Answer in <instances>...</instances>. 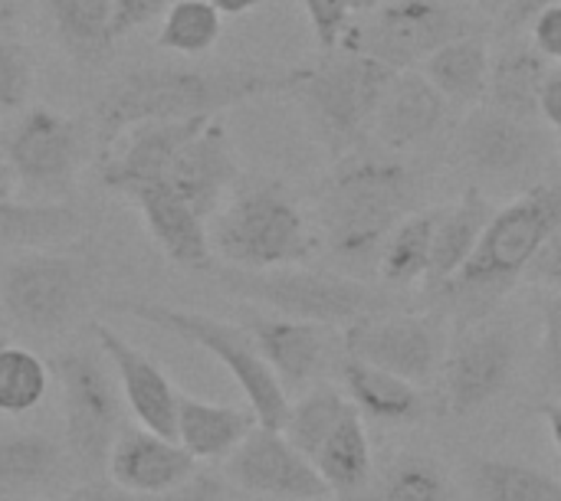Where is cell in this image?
I'll return each mask as SVG.
<instances>
[{
    "instance_id": "cell-14",
    "label": "cell",
    "mask_w": 561,
    "mask_h": 501,
    "mask_svg": "<svg viewBox=\"0 0 561 501\" xmlns=\"http://www.w3.org/2000/svg\"><path fill=\"white\" fill-rule=\"evenodd\" d=\"M224 479L260 499L279 501H329L332 492L319 476L316 463L299 453L289 436L276 427L256 423L247 440L224 459Z\"/></svg>"
},
{
    "instance_id": "cell-18",
    "label": "cell",
    "mask_w": 561,
    "mask_h": 501,
    "mask_svg": "<svg viewBox=\"0 0 561 501\" xmlns=\"http://www.w3.org/2000/svg\"><path fill=\"white\" fill-rule=\"evenodd\" d=\"M240 164L224 118H207L178 151L164 184H171L204 220H210L230 197Z\"/></svg>"
},
{
    "instance_id": "cell-54",
    "label": "cell",
    "mask_w": 561,
    "mask_h": 501,
    "mask_svg": "<svg viewBox=\"0 0 561 501\" xmlns=\"http://www.w3.org/2000/svg\"><path fill=\"white\" fill-rule=\"evenodd\" d=\"M358 501H381V499H378V496H375V492H368V496H365V499H358Z\"/></svg>"
},
{
    "instance_id": "cell-16",
    "label": "cell",
    "mask_w": 561,
    "mask_h": 501,
    "mask_svg": "<svg viewBox=\"0 0 561 501\" xmlns=\"http://www.w3.org/2000/svg\"><path fill=\"white\" fill-rule=\"evenodd\" d=\"M243 328L260 348L270 371L279 377L283 391H306L329 364L335 351V328L289 318L279 312H243Z\"/></svg>"
},
{
    "instance_id": "cell-3",
    "label": "cell",
    "mask_w": 561,
    "mask_h": 501,
    "mask_svg": "<svg viewBox=\"0 0 561 501\" xmlns=\"http://www.w3.org/2000/svg\"><path fill=\"white\" fill-rule=\"evenodd\" d=\"M559 226L561 177H552L496 210L470 263L424 295L431 299L434 312L454 325L496 315L503 299L526 279L533 259Z\"/></svg>"
},
{
    "instance_id": "cell-10",
    "label": "cell",
    "mask_w": 561,
    "mask_h": 501,
    "mask_svg": "<svg viewBox=\"0 0 561 501\" xmlns=\"http://www.w3.org/2000/svg\"><path fill=\"white\" fill-rule=\"evenodd\" d=\"M516 335L496 315L454 325L440 381H444V410L450 417H470L493 404L513 381L516 371Z\"/></svg>"
},
{
    "instance_id": "cell-48",
    "label": "cell",
    "mask_w": 561,
    "mask_h": 501,
    "mask_svg": "<svg viewBox=\"0 0 561 501\" xmlns=\"http://www.w3.org/2000/svg\"><path fill=\"white\" fill-rule=\"evenodd\" d=\"M224 16H243V13H253L263 0H210Z\"/></svg>"
},
{
    "instance_id": "cell-39",
    "label": "cell",
    "mask_w": 561,
    "mask_h": 501,
    "mask_svg": "<svg viewBox=\"0 0 561 501\" xmlns=\"http://www.w3.org/2000/svg\"><path fill=\"white\" fill-rule=\"evenodd\" d=\"M309 23H312V33H316V43L322 53H332L342 46L355 13H352V3L348 0H299Z\"/></svg>"
},
{
    "instance_id": "cell-43",
    "label": "cell",
    "mask_w": 561,
    "mask_h": 501,
    "mask_svg": "<svg viewBox=\"0 0 561 501\" xmlns=\"http://www.w3.org/2000/svg\"><path fill=\"white\" fill-rule=\"evenodd\" d=\"M174 0H112L115 10V36H125L145 23H151L154 16H164V10Z\"/></svg>"
},
{
    "instance_id": "cell-17",
    "label": "cell",
    "mask_w": 561,
    "mask_h": 501,
    "mask_svg": "<svg viewBox=\"0 0 561 501\" xmlns=\"http://www.w3.org/2000/svg\"><path fill=\"white\" fill-rule=\"evenodd\" d=\"M92 338H95V348L102 351V358L108 361V368L118 381L122 400L131 410L135 423L174 440L181 394L174 391L168 374L145 351H138L128 338H122L115 328H108L102 322L92 325Z\"/></svg>"
},
{
    "instance_id": "cell-20",
    "label": "cell",
    "mask_w": 561,
    "mask_h": 501,
    "mask_svg": "<svg viewBox=\"0 0 561 501\" xmlns=\"http://www.w3.org/2000/svg\"><path fill=\"white\" fill-rule=\"evenodd\" d=\"M450 108L454 105L434 89V82L421 69H401L378 105L371 144L394 154H408L440 135Z\"/></svg>"
},
{
    "instance_id": "cell-34",
    "label": "cell",
    "mask_w": 561,
    "mask_h": 501,
    "mask_svg": "<svg viewBox=\"0 0 561 501\" xmlns=\"http://www.w3.org/2000/svg\"><path fill=\"white\" fill-rule=\"evenodd\" d=\"M62 453L43 433H16L0 440V489L23 492L59 476Z\"/></svg>"
},
{
    "instance_id": "cell-32",
    "label": "cell",
    "mask_w": 561,
    "mask_h": 501,
    "mask_svg": "<svg viewBox=\"0 0 561 501\" xmlns=\"http://www.w3.org/2000/svg\"><path fill=\"white\" fill-rule=\"evenodd\" d=\"M371 492L381 501H457L447 469L421 453L394 456L378 473Z\"/></svg>"
},
{
    "instance_id": "cell-55",
    "label": "cell",
    "mask_w": 561,
    "mask_h": 501,
    "mask_svg": "<svg viewBox=\"0 0 561 501\" xmlns=\"http://www.w3.org/2000/svg\"><path fill=\"white\" fill-rule=\"evenodd\" d=\"M66 501H76V499H66Z\"/></svg>"
},
{
    "instance_id": "cell-11",
    "label": "cell",
    "mask_w": 561,
    "mask_h": 501,
    "mask_svg": "<svg viewBox=\"0 0 561 501\" xmlns=\"http://www.w3.org/2000/svg\"><path fill=\"white\" fill-rule=\"evenodd\" d=\"M62 387V423L69 453L85 469L108 463L112 443L122 433V391L95 351H69L56 358Z\"/></svg>"
},
{
    "instance_id": "cell-12",
    "label": "cell",
    "mask_w": 561,
    "mask_h": 501,
    "mask_svg": "<svg viewBox=\"0 0 561 501\" xmlns=\"http://www.w3.org/2000/svg\"><path fill=\"white\" fill-rule=\"evenodd\" d=\"M447 318L437 312H378L345 328L342 348L417 387L431 384L447 354Z\"/></svg>"
},
{
    "instance_id": "cell-4",
    "label": "cell",
    "mask_w": 561,
    "mask_h": 501,
    "mask_svg": "<svg viewBox=\"0 0 561 501\" xmlns=\"http://www.w3.org/2000/svg\"><path fill=\"white\" fill-rule=\"evenodd\" d=\"M210 220L214 256L233 269L306 266L322 243L293 190L279 180L240 184Z\"/></svg>"
},
{
    "instance_id": "cell-45",
    "label": "cell",
    "mask_w": 561,
    "mask_h": 501,
    "mask_svg": "<svg viewBox=\"0 0 561 501\" xmlns=\"http://www.w3.org/2000/svg\"><path fill=\"white\" fill-rule=\"evenodd\" d=\"M546 3H556V0H510L506 10H503V23H506L510 30H523V26H529V20H533Z\"/></svg>"
},
{
    "instance_id": "cell-46",
    "label": "cell",
    "mask_w": 561,
    "mask_h": 501,
    "mask_svg": "<svg viewBox=\"0 0 561 501\" xmlns=\"http://www.w3.org/2000/svg\"><path fill=\"white\" fill-rule=\"evenodd\" d=\"M539 413L546 417L549 436H552L556 450L561 453V400H546V404H539Z\"/></svg>"
},
{
    "instance_id": "cell-1",
    "label": "cell",
    "mask_w": 561,
    "mask_h": 501,
    "mask_svg": "<svg viewBox=\"0 0 561 501\" xmlns=\"http://www.w3.org/2000/svg\"><path fill=\"white\" fill-rule=\"evenodd\" d=\"M309 66H141L108 85L95 105L99 158L138 121L217 118L220 112L279 92H296Z\"/></svg>"
},
{
    "instance_id": "cell-21",
    "label": "cell",
    "mask_w": 561,
    "mask_h": 501,
    "mask_svg": "<svg viewBox=\"0 0 561 501\" xmlns=\"http://www.w3.org/2000/svg\"><path fill=\"white\" fill-rule=\"evenodd\" d=\"M105 469L118 492L154 499L181 486L197 469V459L171 436L151 433L145 427H122Z\"/></svg>"
},
{
    "instance_id": "cell-6",
    "label": "cell",
    "mask_w": 561,
    "mask_h": 501,
    "mask_svg": "<svg viewBox=\"0 0 561 501\" xmlns=\"http://www.w3.org/2000/svg\"><path fill=\"white\" fill-rule=\"evenodd\" d=\"M394 75L398 69L345 46L325 53L319 66H309V75L296 89V98L309 112L332 158L371 144L378 105Z\"/></svg>"
},
{
    "instance_id": "cell-9",
    "label": "cell",
    "mask_w": 561,
    "mask_h": 501,
    "mask_svg": "<svg viewBox=\"0 0 561 501\" xmlns=\"http://www.w3.org/2000/svg\"><path fill=\"white\" fill-rule=\"evenodd\" d=\"M3 148L23 200L66 203L85 158V125L53 108H23Z\"/></svg>"
},
{
    "instance_id": "cell-52",
    "label": "cell",
    "mask_w": 561,
    "mask_h": 501,
    "mask_svg": "<svg viewBox=\"0 0 561 501\" xmlns=\"http://www.w3.org/2000/svg\"><path fill=\"white\" fill-rule=\"evenodd\" d=\"M76 501H122V499H118V496H112V492L92 489V492H82V496H76Z\"/></svg>"
},
{
    "instance_id": "cell-51",
    "label": "cell",
    "mask_w": 561,
    "mask_h": 501,
    "mask_svg": "<svg viewBox=\"0 0 561 501\" xmlns=\"http://www.w3.org/2000/svg\"><path fill=\"white\" fill-rule=\"evenodd\" d=\"M348 3H352V13H355V16H362V13H371V10H378L385 0H348Z\"/></svg>"
},
{
    "instance_id": "cell-29",
    "label": "cell",
    "mask_w": 561,
    "mask_h": 501,
    "mask_svg": "<svg viewBox=\"0 0 561 501\" xmlns=\"http://www.w3.org/2000/svg\"><path fill=\"white\" fill-rule=\"evenodd\" d=\"M62 49L79 66H99L115 46L112 0H43Z\"/></svg>"
},
{
    "instance_id": "cell-47",
    "label": "cell",
    "mask_w": 561,
    "mask_h": 501,
    "mask_svg": "<svg viewBox=\"0 0 561 501\" xmlns=\"http://www.w3.org/2000/svg\"><path fill=\"white\" fill-rule=\"evenodd\" d=\"M0 197H16V180H13V167H10V158L3 148V138H0Z\"/></svg>"
},
{
    "instance_id": "cell-7",
    "label": "cell",
    "mask_w": 561,
    "mask_h": 501,
    "mask_svg": "<svg viewBox=\"0 0 561 501\" xmlns=\"http://www.w3.org/2000/svg\"><path fill=\"white\" fill-rule=\"evenodd\" d=\"M112 308L207 351L237 381V387L243 391L247 407L256 413V420L263 427L283 430V420L289 413V394L283 391L279 377L270 371V364L263 361L260 348L253 345V338L243 325H230V322L210 318L204 312L171 308V305L148 302V299H118V302H112Z\"/></svg>"
},
{
    "instance_id": "cell-19",
    "label": "cell",
    "mask_w": 561,
    "mask_h": 501,
    "mask_svg": "<svg viewBox=\"0 0 561 501\" xmlns=\"http://www.w3.org/2000/svg\"><path fill=\"white\" fill-rule=\"evenodd\" d=\"M131 207L138 210L148 236L158 243V249L187 272H207L214 269V246H210V226L207 220L164 180L141 184L125 194Z\"/></svg>"
},
{
    "instance_id": "cell-28",
    "label": "cell",
    "mask_w": 561,
    "mask_h": 501,
    "mask_svg": "<svg viewBox=\"0 0 561 501\" xmlns=\"http://www.w3.org/2000/svg\"><path fill=\"white\" fill-rule=\"evenodd\" d=\"M490 62L493 53L483 39V33L460 36L444 43L437 53H431L421 66V72L434 82V89L450 102V105H480L486 98V82H490Z\"/></svg>"
},
{
    "instance_id": "cell-49",
    "label": "cell",
    "mask_w": 561,
    "mask_h": 501,
    "mask_svg": "<svg viewBox=\"0 0 561 501\" xmlns=\"http://www.w3.org/2000/svg\"><path fill=\"white\" fill-rule=\"evenodd\" d=\"M13 23H16V3L13 0H0V36L10 33Z\"/></svg>"
},
{
    "instance_id": "cell-24",
    "label": "cell",
    "mask_w": 561,
    "mask_h": 501,
    "mask_svg": "<svg viewBox=\"0 0 561 501\" xmlns=\"http://www.w3.org/2000/svg\"><path fill=\"white\" fill-rule=\"evenodd\" d=\"M493 203L483 197L480 187H467L463 197L454 207L440 210L437 230H434V246H431V272L424 282V292L444 286L447 279H454L470 256L477 253L490 220H493Z\"/></svg>"
},
{
    "instance_id": "cell-2",
    "label": "cell",
    "mask_w": 561,
    "mask_h": 501,
    "mask_svg": "<svg viewBox=\"0 0 561 501\" xmlns=\"http://www.w3.org/2000/svg\"><path fill=\"white\" fill-rule=\"evenodd\" d=\"M424 174L404 154L365 144L335 158L319 194V240L352 276L378 269V256L394 226L421 210Z\"/></svg>"
},
{
    "instance_id": "cell-56",
    "label": "cell",
    "mask_w": 561,
    "mask_h": 501,
    "mask_svg": "<svg viewBox=\"0 0 561 501\" xmlns=\"http://www.w3.org/2000/svg\"><path fill=\"white\" fill-rule=\"evenodd\" d=\"M0 318H3V315H0Z\"/></svg>"
},
{
    "instance_id": "cell-15",
    "label": "cell",
    "mask_w": 561,
    "mask_h": 501,
    "mask_svg": "<svg viewBox=\"0 0 561 501\" xmlns=\"http://www.w3.org/2000/svg\"><path fill=\"white\" fill-rule=\"evenodd\" d=\"M546 148V135L536 121L516 118L493 108L490 102L473 105L457 128V154L483 177H519L526 174Z\"/></svg>"
},
{
    "instance_id": "cell-38",
    "label": "cell",
    "mask_w": 561,
    "mask_h": 501,
    "mask_svg": "<svg viewBox=\"0 0 561 501\" xmlns=\"http://www.w3.org/2000/svg\"><path fill=\"white\" fill-rule=\"evenodd\" d=\"M542 312V341H539V387L561 400V292H542L539 295Z\"/></svg>"
},
{
    "instance_id": "cell-31",
    "label": "cell",
    "mask_w": 561,
    "mask_h": 501,
    "mask_svg": "<svg viewBox=\"0 0 561 501\" xmlns=\"http://www.w3.org/2000/svg\"><path fill=\"white\" fill-rule=\"evenodd\" d=\"M467 486L477 501H561L559 479L519 459H473Z\"/></svg>"
},
{
    "instance_id": "cell-22",
    "label": "cell",
    "mask_w": 561,
    "mask_h": 501,
    "mask_svg": "<svg viewBox=\"0 0 561 501\" xmlns=\"http://www.w3.org/2000/svg\"><path fill=\"white\" fill-rule=\"evenodd\" d=\"M339 377L355 410L378 427L401 430L427 417V397L421 394V387L378 364L345 354L339 364Z\"/></svg>"
},
{
    "instance_id": "cell-25",
    "label": "cell",
    "mask_w": 561,
    "mask_h": 501,
    "mask_svg": "<svg viewBox=\"0 0 561 501\" xmlns=\"http://www.w3.org/2000/svg\"><path fill=\"white\" fill-rule=\"evenodd\" d=\"M312 463H316L319 476L325 479L332 499L358 501L371 492V486L378 479V473H375V453H371V440H368L365 417L355 407L329 433V440L319 446V453L312 456Z\"/></svg>"
},
{
    "instance_id": "cell-35",
    "label": "cell",
    "mask_w": 561,
    "mask_h": 501,
    "mask_svg": "<svg viewBox=\"0 0 561 501\" xmlns=\"http://www.w3.org/2000/svg\"><path fill=\"white\" fill-rule=\"evenodd\" d=\"M224 33V13L210 0H174L158 30V46L178 56H204Z\"/></svg>"
},
{
    "instance_id": "cell-44",
    "label": "cell",
    "mask_w": 561,
    "mask_h": 501,
    "mask_svg": "<svg viewBox=\"0 0 561 501\" xmlns=\"http://www.w3.org/2000/svg\"><path fill=\"white\" fill-rule=\"evenodd\" d=\"M539 118L561 138V62L549 69L539 89Z\"/></svg>"
},
{
    "instance_id": "cell-50",
    "label": "cell",
    "mask_w": 561,
    "mask_h": 501,
    "mask_svg": "<svg viewBox=\"0 0 561 501\" xmlns=\"http://www.w3.org/2000/svg\"><path fill=\"white\" fill-rule=\"evenodd\" d=\"M470 3H473V7H480L483 13H500V16H503V10H506V3H510V0H470Z\"/></svg>"
},
{
    "instance_id": "cell-5",
    "label": "cell",
    "mask_w": 561,
    "mask_h": 501,
    "mask_svg": "<svg viewBox=\"0 0 561 501\" xmlns=\"http://www.w3.org/2000/svg\"><path fill=\"white\" fill-rule=\"evenodd\" d=\"M217 279L237 299L329 328H348L358 318L398 308L388 289L371 286L352 272H319L306 266L250 272V269L227 266Z\"/></svg>"
},
{
    "instance_id": "cell-40",
    "label": "cell",
    "mask_w": 561,
    "mask_h": 501,
    "mask_svg": "<svg viewBox=\"0 0 561 501\" xmlns=\"http://www.w3.org/2000/svg\"><path fill=\"white\" fill-rule=\"evenodd\" d=\"M154 501H233V496H230L227 482L217 473L194 469L181 486H174L164 496H154Z\"/></svg>"
},
{
    "instance_id": "cell-53",
    "label": "cell",
    "mask_w": 561,
    "mask_h": 501,
    "mask_svg": "<svg viewBox=\"0 0 561 501\" xmlns=\"http://www.w3.org/2000/svg\"><path fill=\"white\" fill-rule=\"evenodd\" d=\"M233 501H279V499H260V496H243V492H240V496H233Z\"/></svg>"
},
{
    "instance_id": "cell-41",
    "label": "cell",
    "mask_w": 561,
    "mask_h": 501,
    "mask_svg": "<svg viewBox=\"0 0 561 501\" xmlns=\"http://www.w3.org/2000/svg\"><path fill=\"white\" fill-rule=\"evenodd\" d=\"M529 39L533 46L552 62H561V0L556 3H546L533 20H529Z\"/></svg>"
},
{
    "instance_id": "cell-26",
    "label": "cell",
    "mask_w": 561,
    "mask_h": 501,
    "mask_svg": "<svg viewBox=\"0 0 561 501\" xmlns=\"http://www.w3.org/2000/svg\"><path fill=\"white\" fill-rule=\"evenodd\" d=\"M552 62L533 46V39H510L493 53L486 98L493 108L510 112L516 118H539V89L549 75Z\"/></svg>"
},
{
    "instance_id": "cell-23",
    "label": "cell",
    "mask_w": 561,
    "mask_h": 501,
    "mask_svg": "<svg viewBox=\"0 0 561 501\" xmlns=\"http://www.w3.org/2000/svg\"><path fill=\"white\" fill-rule=\"evenodd\" d=\"M256 423L260 420L250 407H227V404H210L181 394L174 440L197 463H224Z\"/></svg>"
},
{
    "instance_id": "cell-37",
    "label": "cell",
    "mask_w": 561,
    "mask_h": 501,
    "mask_svg": "<svg viewBox=\"0 0 561 501\" xmlns=\"http://www.w3.org/2000/svg\"><path fill=\"white\" fill-rule=\"evenodd\" d=\"M33 89V59L30 49L10 33L0 36V115H13L26 108Z\"/></svg>"
},
{
    "instance_id": "cell-13",
    "label": "cell",
    "mask_w": 561,
    "mask_h": 501,
    "mask_svg": "<svg viewBox=\"0 0 561 501\" xmlns=\"http://www.w3.org/2000/svg\"><path fill=\"white\" fill-rule=\"evenodd\" d=\"M85 299V269L76 256L56 249H30L3 269V312L36 335L62 331Z\"/></svg>"
},
{
    "instance_id": "cell-42",
    "label": "cell",
    "mask_w": 561,
    "mask_h": 501,
    "mask_svg": "<svg viewBox=\"0 0 561 501\" xmlns=\"http://www.w3.org/2000/svg\"><path fill=\"white\" fill-rule=\"evenodd\" d=\"M526 282L539 286L542 292H561V226L546 240V246L533 259Z\"/></svg>"
},
{
    "instance_id": "cell-36",
    "label": "cell",
    "mask_w": 561,
    "mask_h": 501,
    "mask_svg": "<svg viewBox=\"0 0 561 501\" xmlns=\"http://www.w3.org/2000/svg\"><path fill=\"white\" fill-rule=\"evenodd\" d=\"M49 394V368L30 348H0V413L23 417L43 404Z\"/></svg>"
},
{
    "instance_id": "cell-30",
    "label": "cell",
    "mask_w": 561,
    "mask_h": 501,
    "mask_svg": "<svg viewBox=\"0 0 561 501\" xmlns=\"http://www.w3.org/2000/svg\"><path fill=\"white\" fill-rule=\"evenodd\" d=\"M444 207L434 210H414L408 213L394 233L388 236L381 256H378V279L388 289H414L427 282L431 272V246H434V230L440 220Z\"/></svg>"
},
{
    "instance_id": "cell-33",
    "label": "cell",
    "mask_w": 561,
    "mask_h": 501,
    "mask_svg": "<svg viewBox=\"0 0 561 501\" xmlns=\"http://www.w3.org/2000/svg\"><path fill=\"white\" fill-rule=\"evenodd\" d=\"M355 404L332 384H319L309 394H302L296 404H289V413L283 420V433L289 436V443L306 453L309 459L319 453V446L329 440V433L345 420V413Z\"/></svg>"
},
{
    "instance_id": "cell-8",
    "label": "cell",
    "mask_w": 561,
    "mask_h": 501,
    "mask_svg": "<svg viewBox=\"0 0 561 501\" xmlns=\"http://www.w3.org/2000/svg\"><path fill=\"white\" fill-rule=\"evenodd\" d=\"M486 23L460 0H385L352 20L342 46L391 69H421L444 43L483 33Z\"/></svg>"
},
{
    "instance_id": "cell-27",
    "label": "cell",
    "mask_w": 561,
    "mask_h": 501,
    "mask_svg": "<svg viewBox=\"0 0 561 501\" xmlns=\"http://www.w3.org/2000/svg\"><path fill=\"white\" fill-rule=\"evenodd\" d=\"M82 233V217L69 203H36L0 197V249H56Z\"/></svg>"
}]
</instances>
